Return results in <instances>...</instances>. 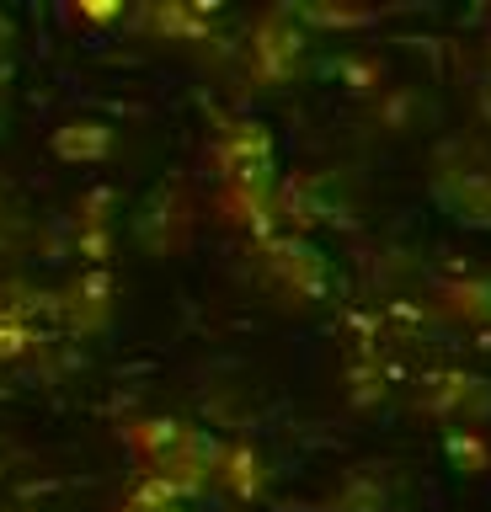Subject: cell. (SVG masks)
<instances>
[{"instance_id": "6da1fadb", "label": "cell", "mask_w": 491, "mask_h": 512, "mask_svg": "<svg viewBox=\"0 0 491 512\" xmlns=\"http://www.w3.org/2000/svg\"><path fill=\"white\" fill-rule=\"evenodd\" d=\"M273 251H278V267L289 272V278H294L299 288H305V294H321V283H326V262L305 246V240H278Z\"/></svg>"}, {"instance_id": "7a4b0ae2", "label": "cell", "mask_w": 491, "mask_h": 512, "mask_svg": "<svg viewBox=\"0 0 491 512\" xmlns=\"http://www.w3.org/2000/svg\"><path fill=\"white\" fill-rule=\"evenodd\" d=\"M230 464H235V470H230V475H235V491H257V480H262V475H257V459H251V454H235Z\"/></svg>"}, {"instance_id": "3957f363", "label": "cell", "mask_w": 491, "mask_h": 512, "mask_svg": "<svg viewBox=\"0 0 491 512\" xmlns=\"http://www.w3.org/2000/svg\"><path fill=\"white\" fill-rule=\"evenodd\" d=\"M449 454H454V459H470V464H481V459H486L475 438H449Z\"/></svg>"}]
</instances>
